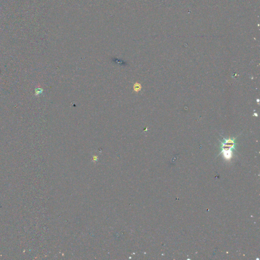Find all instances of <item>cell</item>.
<instances>
[{
	"mask_svg": "<svg viewBox=\"0 0 260 260\" xmlns=\"http://www.w3.org/2000/svg\"><path fill=\"white\" fill-rule=\"evenodd\" d=\"M224 139L225 140V141L222 143V153H223L224 156L226 158L229 159L231 157V149L235 148V138Z\"/></svg>",
	"mask_w": 260,
	"mask_h": 260,
	"instance_id": "1",
	"label": "cell"
},
{
	"mask_svg": "<svg viewBox=\"0 0 260 260\" xmlns=\"http://www.w3.org/2000/svg\"><path fill=\"white\" fill-rule=\"evenodd\" d=\"M142 89L141 84L138 83H136L133 85V89L136 93H138Z\"/></svg>",
	"mask_w": 260,
	"mask_h": 260,
	"instance_id": "2",
	"label": "cell"
}]
</instances>
